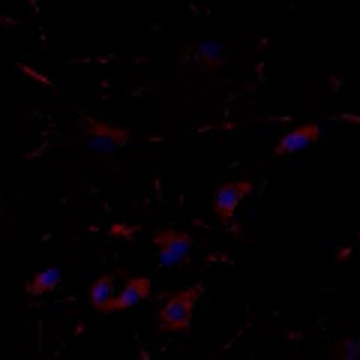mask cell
Returning <instances> with one entry per match:
<instances>
[{"label":"cell","mask_w":360,"mask_h":360,"mask_svg":"<svg viewBox=\"0 0 360 360\" xmlns=\"http://www.w3.org/2000/svg\"><path fill=\"white\" fill-rule=\"evenodd\" d=\"M115 276H99L94 288H90V303L99 312H111V300H115Z\"/></svg>","instance_id":"8"},{"label":"cell","mask_w":360,"mask_h":360,"mask_svg":"<svg viewBox=\"0 0 360 360\" xmlns=\"http://www.w3.org/2000/svg\"><path fill=\"white\" fill-rule=\"evenodd\" d=\"M252 184L250 180H234V184H222L217 189V195H213V213H217V219L222 225H229V229H234V210H238V205L252 193Z\"/></svg>","instance_id":"3"},{"label":"cell","mask_w":360,"mask_h":360,"mask_svg":"<svg viewBox=\"0 0 360 360\" xmlns=\"http://www.w3.org/2000/svg\"><path fill=\"white\" fill-rule=\"evenodd\" d=\"M319 135H321V129H319V123H303V127H295L288 135H283L279 139V144H276V156H288V153H300V150H307L309 144H315L319 141Z\"/></svg>","instance_id":"5"},{"label":"cell","mask_w":360,"mask_h":360,"mask_svg":"<svg viewBox=\"0 0 360 360\" xmlns=\"http://www.w3.org/2000/svg\"><path fill=\"white\" fill-rule=\"evenodd\" d=\"M153 246L160 250V264L162 267H180L193 252V234L162 229L153 234Z\"/></svg>","instance_id":"2"},{"label":"cell","mask_w":360,"mask_h":360,"mask_svg":"<svg viewBox=\"0 0 360 360\" xmlns=\"http://www.w3.org/2000/svg\"><path fill=\"white\" fill-rule=\"evenodd\" d=\"M58 285H60V270L58 267H49V270H39V274L27 283V295L30 297H39V295H45V291H51V288H58Z\"/></svg>","instance_id":"9"},{"label":"cell","mask_w":360,"mask_h":360,"mask_svg":"<svg viewBox=\"0 0 360 360\" xmlns=\"http://www.w3.org/2000/svg\"><path fill=\"white\" fill-rule=\"evenodd\" d=\"M84 132H87V139H90V144H94L96 150H111V148H120V144H127V141H129V132H127V129L108 127V123L94 120V117L87 120Z\"/></svg>","instance_id":"4"},{"label":"cell","mask_w":360,"mask_h":360,"mask_svg":"<svg viewBox=\"0 0 360 360\" xmlns=\"http://www.w3.org/2000/svg\"><path fill=\"white\" fill-rule=\"evenodd\" d=\"M201 291H205V285H189L184 291H177V295H172L162 309L156 312V321H160V330L162 333H177V330H189V324H193V309H195V300L201 297Z\"/></svg>","instance_id":"1"},{"label":"cell","mask_w":360,"mask_h":360,"mask_svg":"<svg viewBox=\"0 0 360 360\" xmlns=\"http://www.w3.org/2000/svg\"><path fill=\"white\" fill-rule=\"evenodd\" d=\"M195 58L205 70H219V66L225 63V45L217 42V39H201L195 45Z\"/></svg>","instance_id":"7"},{"label":"cell","mask_w":360,"mask_h":360,"mask_svg":"<svg viewBox=\"0 0 360 360\" xmlns=\"http://www.w3.org/2000/svg\"><path fill=\"white\" fill-rule=\"evenodd\" d=\"M333 360H360V336H342L330 345Z\"/></svg>","instance_id":"10"},{"label":"cell","mask_w":360,"mask_h":360,"mask_svg":"<svg viewBox=\"0 0 360 360\" xmlns=\"http://www.w3.org/2000/svg\"><path fill=\"white\" fill-rule=\"evenodd\" d=\"M148 297H150V279L132 276V279H127V285L120 288V295H115V300H111V312L139 307V303H141V300H148Z\"/></svg>","instance_id":"6"}]
</instances>
